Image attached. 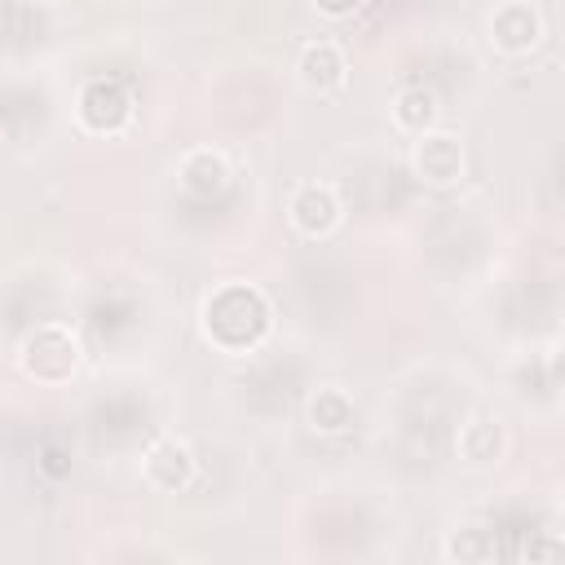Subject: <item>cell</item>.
I'll list each match as a JSON object with an SVG mask.
<instances>
[{
  "instance_id": "1",
  "label": "cell",
  "mask_w": 565,
  "mask_h": 565,
  "mask_svg": "<svg viewBox=\"0 0 565 565\" xmlns=\"http://www.w3.org/2000/svg\"><path fill=\"white\" fill-rule=\"evenodd\" d=\"M199 327H203V340L216 353L243 358V353H256L269 340V331H274V305L252 282H221L203 300Z\"/></svg>"
},
{
  "instance_id": "2",
  "label": "cell",
  "mask_w": 565,
  "mask_h": 565,
  "mask_svg": "<svg viewBox=\"0 0 565 565\" xmlns=\"http://www.w3.org/2000/svg\"><path fill=\"white\" fill-rule=\"evenodd\" d=\"M79 358L84 349L66 322H40L18 344V366L35 384H66L79 371Z\"/></svg>"
},
{
  "instance_id": "3",
  "label": "cell",
  "mask_w": 565,
  "mask_h": 565,
  "mask_svg": "<svg viewBox=\"0 0 565 565\" xmlns=\"http://www.w3.org/2000/svg\"><path fill=\"white\" fill-rule=\"evenodd\" d=\"M132 115H137V102H132L128 84H119L110 75L88 79L79 88V97H75V119L93 137H119L132 124Z\"/></svg>"
},
{
  "instance_id": "4",
  "label": "cell",
  "mask_w": 565,
  "mask_h": 565,
  "mask_svg": "<svg viewBox=\"0 0 565 565\" xmlns=\"http://www.w3.org/2000/svg\"><path fill=\"white\" fill-rule=\"evenodd\" d=\"M463 168H468V154H463V141L455 132L428 128V132L415 137V146H411V172L424 185L446 190V185H455L463 177Z\"/></svg>"
},
{
  "instance_id": "5",
  "label": "cell",
  "mask_w": 565,
  "mask_h": 565,
  "mask_svg": "<svg viewBox=\"0 0 565 565\" xmlns=\"http://www.w3.org/2000/svg\"><path fill=\"white\" fill-rule=\"evenodd\" d=\"M486 35H490V49L503 53V57H525L543 44V18L530 0H503L494 4L490 22H486Z\"/></svg>"
},
{
  "instance_id": "6",
  "label": "cell",
  "mask_w": 565,
  "mask_h": 565,
  "mask_svg": "<svg viewBox=\"0 0 565 565\" xmlns=\"http://www.w3.org/2000/svg\"><path fill=\"white\" fill-rule=\"evenodd\" d=\"M287 221L305 234V238H327L340 230L344 221V203L335 194V185L327 181H300L287 199Z\"/></svg>"
},
{
  "instance_id": "7",
  "label": "cell",
  "mask_w": 565,
  "mask_h": 565,
  "mask_svg": "<svg viewBox=\"0 0 565 565\" xmlns=\"http://www.w3.org/2000/svg\"><path fill=\"white\" fill-rule=\"evenodd\" d=\"M141 477L163 490V494H181L194 486L199 477V459H194V446L185 437H159L146 455H141Z\"/></svg>"
},
{
  "instance_id": "8",
  "label": "cell",
  "mask_w": 565,
  "mask_h": 565,
  "mask_svg": "<svg viewBox=\"0 0 565 565\" xmlns=\"http://www.w3.org/2000/svg\"><path fill=\"white\" fill-rule=\"evenodd\" d=\"M296 75L309 93H340L349 79V57L335 40H309L296 53Z\"/></svg>"
},
{
  "instance_id": "9",
  "label": "cell",
  "mask_w": 565,
  "mask_h": 565,
  "mask_svg": "<svg viewBox=\"0 0 565 565\" xmlns=\"http://www.w3.org/2000/svg\"><path fill=\"white\" fill-rule=\"evenodd\" d=\"M177 185L190 194V199H216L230 190V163L221 150L212 146H194L177 159Z\"/></svg>"
},
{
  "instance_id": "10",
  "label": "cell",
  "mask_w": 565,
  "mask_h": 565,
  "mask_svg": "<svg viewBox=\"0 0 565 565\" xmlns=\"http://www.w3.org/2000/svg\"><path fill=\"white\" fill-rule=\"evenodd\" d=\"M455 450H459V459H468L477 468L499 463L508 455V428H503V419H494V415L463 419L459 433H455Z\"/></svg>"
},
{
  "instance_id": "11",
  "label": "cell",
  "mask_w": 565,
  "mask_h": 565,
  "mask_svg": "<svg viewBox=\"0 0 565 565\" xmlns=\"http://www.w3.org/2000/svg\"><path fill=\"white\" fill-rule=\"evenodd\" d=\"M388 110H393V124H397L402 132H411V137L437 128V119H441V102H437V93H433L428 84H406V88H397Z\"/></svg>"
},
{
  "instance_id": "12",
  "label": "cell",
  "mask_w": 565,
  "mask_h": 565,
  "mask_svg": "<svg viewBox=\"0 0 565 565\" xmlns=\"http://www.w3.org/2000/svg\"><path fill=\"white\" fill-rule=\"evenodd\" d=\"M353 419H358V406H353V397H349L344 388L327 384V388H318V393L309 397V424H313V433L340 437V433L353 428Z\"/></svg>"
},
{
  "instance_id": "13",
  "label": "cell",
  "mask_w": 565,
  "mask_h": 565,
  "mask_svg": "<svg viewBox=\"0 0 565 565\" xmlns=\"http://www.w3.org/2000/svg\"><path fill=\"white\" fill-rule=\"evenodd\" d=\"M494 552H499V543H494V534L481 530V525H463V530H455V534L446 539V556L459 561V565H481V561H490Z\"/></svg>"
},
{
  "instance_id": "14",
  "label": "cell",
  "mask_w": 565,
  "mask_h": 565,
  "mask_svg": "<svg viewBox=\"0 0 565 565\" xmlns=\"http://www.w3.org/2000/svg\"><path fill=\"white\" fill-rule=\"evenodd\" d=\"M40 472H44V477H53V481L71 477V455H66L57 441H49V446L40 450Z\"/></svg>"
},
{
  "instance_id": "15",
  "label": "cell",
  "mask_w": 565,
  "mask_h": 565,
  "mask_svg": "<svg viewBox=\"0 0 565 565\" xmlns=\"http://www.w3.org/2000/svg\"><path fill=\"white\" fill-rule=\"evenodd\" d=\"M322 18H353L362 9V0H309Z\"/></svg>"
},
{
  "instance_id": "16",
  "label": "cell",
  "mask_w": 565,
  "mask_h": 565,
  "mask_svg": "<svg viewBox=\"0 0 565 565\" xmlns=\"http://www.w3.org/2000/svg\"><path fill=\"white\" fill-rule=\"evenodd\" d=\"M26 4H53V0H26Z\"/></svg>"
},
{
  "instance_id": "17",
  "label": "cell",
  "mask_w": 565,
  "mask_h": 565,
  "mask_svg": "<svg viewBox=\"0 0 565 565\" xmlns=\"http://www.w3.org/2000/svg\"><path fill=\"white\" fill-rule=\"evenodd\" d=\"M0 141H4V119H0Z\"/></svg>"
}]
</instances>
